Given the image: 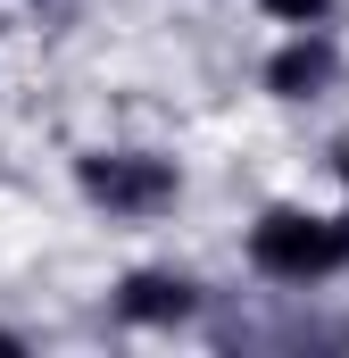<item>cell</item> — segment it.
Here are the masks:
<instances>
[{
  "instance_id": "obj_1",
  "label": "cell",
  "mask_w": 349,
  "mask_h": 358,
  "mask_svg": "<svg viewBox=\"0 0 349 358\" xmlns=\"http://www.w3.org/2000/svg\"><path fill=\"white\" fill-rule=\"evenodd\" d=\"M333 259H349V234L333 217H299V208H274L258 225V267L266 275H291V283H308V275H325Z\"/></svg>"
},
{
  "instance_id": "obj_2",
  "label": "cell",
  "mask_w": 349,
  "mask_h": 358,
  "mask_svg": "<svg viewBox=\"0 0 349 358\" xmlns=\"http://www.w3.org/2000/svg\"><path fill=\"white\" fill-rule=\"evenodd\" d=\"M84 192L108 200V208H158V200L174 192V167H167V159H133V150L84 159Z\"/></svg>"
},
{
  "instance_id": "obj_3",
  "label": "cell",
  "mask_w": 349,
  "mask_h": 358,
  "mask_svg": "<svg viewBox=\"0 0 349 358\" xmlns=\"http://www.w3.org/2000/svg\"><path fill=\"white\" fill-rule=\"evenodd\" d=\"M191 308V283H174V275H133L125 283V317H183Z\"/></svg>"
},
{
  "instance_id": "obj_4",
  "label": "cell",
  "mask_w": 349,
  "mask_h": 358,
  "mask_svg": "<svg viewBox=\"0 0 349 358\" xmlns=\"http://www.w3.org/2000/svg\"><path fill=\"white\" fill-rule=\"evenodd\" d=\"M325 67H333V59H325V42H299V50H283V59H274V92H316V84H325Z\"/></svg>"
},
{
  "instance_id": "obj_5",
  "label": "cell",
  "mask_w": 349,
  "mask_h": 358,
  "mask_svg": "<svg viewBox=\"0 0 349 358\" xmlns=\"http://www.w3.org/2000/svg\"><path fill=\"white\" fill-rule=\"evenodd\" d=\"M266 8H274V17H291V25H316V17H325V0H266Z\"/></svg>"
},
{
  "instance_id": "obj_6",
  "label": "cell",
  "mask_w": 349,
  "mask_h": 358,
  "mask_svg": "<svg viewBox=\"0 0 349 358\" xmlns=\"http://www.w3.org/2000/svg\"><path fill=\"white\" fill-rule=\"evenodd\" d=\"M0 342H8V334H0Z\"/></svg>"
}]
</instances>
